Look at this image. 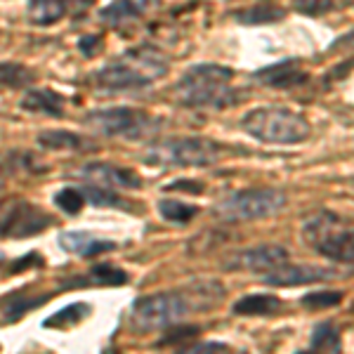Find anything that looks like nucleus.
Instances as JSON below:
<instances>
[{
  "mask_svg": "<svg viewBox=\"0 0 354 354\" xmlns=\"http://www.w3.org/2000/svg\"><path fill=\"white\" fill-rule=\"evenodd\" d=\"M68 10V0H28L26 17L36 26H50L59 21Z\"/></svg>",
  "mask_w": 354,
  "mask_h": 354,
  "instance_id": "21",
  "label": "nucleus"
},
{
  "mask_svg": "<svg viewBox=\"0 0 354 354\" xmlns=\"http://www.w3.org/2000/svg\"><path fill=\"white\" fill-rule=\"evenodd\" d=\"M241 128L243 133L265 145H300L312 133L302 113L281 109V106H260L243 113Z\"/></svg>",
  "mask_w": 354,
  "mask_h": 354,
  "instance_id": "6",
  "label": "nucleus"
},
{
  "mask_svg": "<svg viewBox=\"0 0 354 354\" xmlns=\"http://www.w3.org/2000/svg\"><path fill=\"white\" fill-rule=\"evenodd\" d=\"M225 298V288L218 281H198L192 288L163 290V293L145 295L133 302L130 326L137 333L165 330L194 312H205Z\"/></svg>",
  "mask_w": 354,
  "mask_h": 354,
  "instance_id": "1",
  "label": "nucleus"
},
{
  "mask_svg": "<svg viewBox=\"0 0 354 354\" xmlns=\"http://www.w3.org/2000/svg\"><path fill=\"white\" fill-rule=\"evenodd\" d=\"M158 213L165 222H173V225H187L201 213V208L194 203H185L180 198H161L158 201Z\"/></svg>",
  "mask_w": 354,
  "mask_h": 354,
  "instance_id": "25",
  "label": "nucleus"
},
{
  "mask_svg": "<svg viewBox=\"0 0 354 354\" xmlns=\"http://www.w3.org/2000/svg\"><path fill=\"white\" fill-rule=\"evenodd\" d=\"M31 265H36V267H43V265H45V260L41 258V255L36 253V250H31V253H26V258L15 260V262H12V267H10V274H19V272L28 270V267H31Z\"/></svg>",
  "mask_w": 354,
  "mask_h": 354,
  "instance_id": "33",
  "label": "nucleus"
},
{
  "mask_svg": "<svg viewBox=\"0 0 354 354\" xmlns=\"http://www.w3.org/2000/svg\"><path fill=\"white\" fill-rule=\"evenodd\" d=\"M300 302L302 307H307L312 312L328 310V307H335L342 302V290H312V293L302 295Z\"/></svg>",
  "mask_w": 354,
  "mask_h": 354,
  "instance_id": "27",
  "label": "nucleus"
},
{
  "mask_svg": "<svg viewBox=\"0 0 354 354\" xmlns=\"http://www.w3.org/2000/svg\"><path fill=\"white\" fill-rule=\"evenodd\" d=\"M158 5V0H113L100 12V17L104 21L118 24L125 19H135V17H145L147 12H151Z\"/></svg>",
  "mask_w": 354,
  "mask_h": 354,
  "instance_id": "19",
  "label": "nucleus"
},
{
  "mask_svg": "<svg viewBox=\"0 0 354 354\" xmlns=\"http://www.w3.org/2000/svg\"><path fill=\"white\" fill-rule=\"evenodd\" d=\"M102 354H121V352L113 350V347H104V350H102Z\"/></svg>",
  "mask_w": 354,
  "mask_h": 354,
  "instance_id": "36",
  "label": "nucleus"
},
{
  "mask_svg": "<svg viewBox=\"0 0 354 354\" xmlns=\"http://www.w3.org/2000/svg\"><path fill=\"white\" fill-rule=\"evenodd\" d=\"M286 205V194L267 187L234 192L215 203L213 215L222 222H253L277 215Z\"/></svg>",
  "mask_w": 354,
  "mask_h": 354,
  "instance_id": "7",
  "label": "nucleus"
},
{
  "mask_svg": "<svg viewBox=\"0 0 354 354\" xmlns=\"http://www.w3.org/2000/svg\"><path fill=\"white\" fill-rule=\"evenodd\" d=\"M302 239L310 248L317 250L324 258L340 262V265H352L354 260V236L352 222L333 210H322L314 213L302 225Z\"/></svg>",
  "mask_w": 354,
  "mask_h": 354,
  "instance_id": "5",
  "label": "nucleus"
},
{
  "mask_svg": "<svg viewBox=\"0 0 354 354\" xmlns=\"http://www.w3.org/2000/svg\"><path fill=\"white\" fill-rule=\"evenodd\" d=\"M225 147L205 137H175L153 142L142 153V161L151 168H208L222 158Z\"/></svg>",
  "mask_w": 354,
  "mask_h": 354,
  "instance_id": "4",
  "label": "nucleus"
},
{
  "mask_svg": "<svg viewBox=\"0 0 354 354\" xmlns=\"http://www.w3.org/2000/svg\"><path fill=\"white\" fill-rule=\"evenodd\" d=\"M298 354H307V352H298Z\"/></svg>",
  "mask_w": 354,
  "mask_h": 354,
  "instance_id": "39",
  "label": "nucleus"
},
{
  "mask_svg": "<svg viewBox=\"0 0 354 354\" xmlns=\"http://www.w3.org/2000/svg\"><path fill=\"white\" fill-rule=\"evenodd\" d=\"M90 314H93V307L88 302H73V305H66L64 310L50 314L43 322V328H71L81 324L83 319H88Z\"/></svg>",
  "mask_w": 354,
  "mask_h": 354,
  "instance_id": "24",
  "label": "nucleus"
},
{
  "mask_svg": "<svg viewBox=\"0 0 354 354\" xmlns=\"http://www.w3.org/2000/svg\"><path fill=\"white\" fill-rule=\"evenodd\" d=\"M38 145L43 149H53V151H85L95 147L93 142L71 133V130H43L38 135Z\"/></svg>",
  "mask_w": 354,
  "mask_h": 354,
  "instance_id": "20",
  "label": "nucleus"
},
{
  "mask_svg": "<svg viewBox=\"0 0 354 354\" xmlns=\"http://www.w3.org/2000/svg\"><path fill=\"white\" fill-rule=\"evenodd\" d=\"M36 81V71L19 62H0V88H28Z\"/></svg>",
  "mask_w": 354,
  "mask_h": 354,
  "instance_id": "26",
  "label": "nucleus"
},
{
  "mask_svg": "<svg viewBox=\"0 0 354 354\" xmlns=\"http://www.w3.org/2000/svg\"><path fill=\"white\" fill-rule=\"evenodd\" d=\"M78 50H81L85 57H95L102 50V38L100 36H85L78 41Z\"/></svg>",
  "mask_w": 354,
  "mask_h": 354,
  "instance_id": "34",
  "label": "nucleus"
},
{
  "mask_svg": "<svg viewBox=\"0 0 354 354\" xmlns=\"http://www.w3.org/2000/svg\"><path fill=\"white\" fill-rule=\"evenodd\" d=\"M175 354H245L227 342H194V345H182Z\"/></svg>",
  "mask_w": 354,
  "mask_h": 354,
  "instance_id": "29",
  "label": "nucleus"
},
{
  "mask_svg": "<svg viewBox=\"0 0 354 354\" xmlns=\"http://www.w3.org/2000/svg\"><path fill=\"white\" fill-rule=\"evenodd\" d=\"M55 203L57 208H62V213L66 215H78L81 213V208L85 205V196L81 189H76V187H64L62 192L55 194Z\"/></svg>",
  "mask_w": 354,
  "mask_h": 354,
  "instance_id": "28",
  "label": "nucleus"
},
{
  "mask_svg": "<svg viewBox=\"0 0 354 354\" xmlns=\"http://www.w3.org/2000/svg\"><path fill=\"white\" fill-rule=\"evenodd\" d=\"M57 241L66 253L78 255V258H95V255L109 253V250L116 248V241L100 239L90 232H62Z\"/></svg>",
  "mask_w": 354,
  "mask_h": 354,
  "instance_id": "15",
  "label": "nucleus"
},
{
  "mask_svg": "<svg viewBox=\"0 0 354 354\" xmlns=\"http://www.w3.org/2000/svg\"><path fill=\"white\" fill-rule=\"evenodd\" d=\"M165 330H168V335H165L163 340H158V345H173V342L177 345V342H182V340H187V338H194V335H198V330H201V328H198V326H180L177 330L175 328L173 330L165 328Z\"/></svg>",
  "mask_w": 354,
  "mask_h": 354,
  "instance_id": "32",
  "label": "nucleus"
},
{
  "mask_svg": "<svg viewBox=\"0 0 354 354\" xmlns=\"http://www.w3.org/2000/svg\"><path fill=\"white\" fill-rule=\"evenodd\" d=\"M168 57L161 50L149 48V45H140V48H130L109 62L104 68L95 73V83L100 90L106 93H125V90H142L149 88L151 83L161 81L168 73Z\"/></svg>",
  "mask_w": 354,
  "mask_h": 354,
  "instance_id": "2",
  "label": "nucleus"
},
{
  "mask_svg": "<svg viewBox=\"0 0 354 354\" xmlns=\"http://www.w3.org/2000/svg\"><path fill=\"white\" fill-rule=\"evenodd\" d=\"M253 78L267 88L274 90H290V88H300L310 81V73L300 66L298 59H283L277 64L262 66L253 73Z\"/></svg>",
  "mask_w": 354,
  "mask_h": 354,
  "instance_id": "13",
  "label": "nucleus"
},
{
  "mask_svg": "<svg viewBox=\"0 0 354 354\" xmlns=\"http://www.w3.org/2000/svg\"><path fill=\"white\" fill-rule=\"evenodd\" d=\"M293 8H295V12H300V15L319 17L338 8V0H293Z\"/></svg>",
  "mask_w": 354,
  "mask_h": 354,
  "instance_id": "31",
  "label": "nucleus"
},
{
  "mask_svg": "<svg viewBox=\"0 0 354 354\" xmlns=\"http://www.w3.org/2000/svg\"><path fill=\"white\" fill-rule=\"evenodd\" d=\"M286 310V302L272 293H255L243 295L241 300L234 302L232 312L236 317H277Z\"/></svg>",
  "mask_w": 354,
  "mask_h": 354,
  "instance_id": "17",
  "label": "nucleus"
},
{
  "mask_svg": "<svg viewBox=\"0 0 354 354\" xmlns=\"http://www.w3.org/2000/svg\"><path fill=\"white\" fill-rule=\"evenodd\" d=\"M168 192H180V189H187V192H203V185L201 182H185V180H180V182H173V185H168L165 187Z\"/></svg>",
  "mask_w": 354,
  "mask_h": 354,
  "instance_id": "35",
  "label": "nucleus"
},
{
  "mask_svg": "<svg viewBox=\"0 0 354 354\" xmlns=\"http://www.w3.org/2000/svg\"><path fill=\"white\" fill-rule=\"evenodd\" d=\"M78 180L100 189H140L142 180L128 168H118L113 163H88L78 170Z\"/></svg>",
  "mask_w": 354,
  "mask_h": 354,
  "instance_id": "11",
  "label": "nucleus"
},
{
  "mask_svg": "<svg viewBox=\"0 0 354 354\" xmlns=\"http://www.w3.org/2000/svg\"><path fill=\"white\" fill-rule=\"evenodd\" d=\"M81 192H83L85 201H90L93 205H102V208H109V205H121V208H125V203L111 189H100V187L85 185Z\"/></svg>",
  "mask_w": 354,
  "mask_h": 354,
  "instance_id": "30",
  "label": "nucleus"
},
{
  "mask_svg": "<svg viewBox=\"0 0 354 354\" xmlns=\"http://www.w3.org/2000/svg\"><path fill=\"white\" fill-rule=\"evenodd\" d=\"M283 17H286V10L279 8V5H253V8H245L241 12H234V21L243 26H260L281 21Z\"/></svg>",
  "mask_w": 354,
  "mask_h": 354,
  "instance_id": "23",
  "label": "nucleus"
},
{
  "mask_svg": "<svg viewBox=\"0 0 354 354\" xmlns=\"http://www.w3.org/2000/svg\"><path fill=\"white\" fill-rule=\"evenodd\" d=\"M3 262H5V253L0 250V265H3Z\"/></svg>",
  "mask_w": 354,
  "mask_h": 354,
  "instance_id": "37",
  "label": "nucleus"
},
{
  "mask_svg": "<svg viewBox=\"0 0 354 354\" xmlns=\"http://www.w3.org/2000/svg\"><path fill=\"white\" fill-rule=\"evenodd\" d=\"M128 283V272H123L121 267L113 265H97L93 270H88L85 274H78V277H68L59 283L62 293L73 288H88V286H123Z\"/></svg>",
  "mask_w": 354,
  "mask_h": 354,
  "instance_id": "14",
  "label": "nucleus"
},
{
  "mask_svg": "<svg viewBox=\"0 0 354 354\" xmlns=\"http://www.w3.org/2000/svg\"><path fill=\"white\" fill-rule=\"evenodd\" d=\"M21 109L45 116H62L64 113V97L50 88H33L21 97Z\"/></svg>",
  "mask_w": 354,
  "mask_h": 354,
  "instance_id": "18",
  "label": "nucleus"
},
{
  "mask_svg": "<svg viewBox=\"0 0 354 354\" xmlns=\"http://www.w3.org/2000/svg\"><path fill=\"white\" fill-rule=\"evenodd\" d=\"M50 298H53V293H31V290H12L10 295H5L3 300H0V322L3 324H15L19 322L24 314L33 312L36 307L45 305Z\"/></svg>",
  "mask_w": 354,
  "mask_h": 354,
  "instance_id": "16",
  "label": "nucleus"
},
{
  "mask_svg": "<svg viewBox=\"0 0 354 354\" xmlns=\"http://www.w3.org/2000/svg\"><path fill=\"white\" fill-rule=\"evenodd\" d=\"M338 274L326 267H317V265H279L270 270V274L262 277V283L267 286H307V283H319V281H328L335 279Z\"/></svg>",
  "mask_w": 354,
  "mask_h": 354,
  "instance_id": "12",
  "label": "nucleus"
},
{
  "mask_svg": "<svg viewBox=\"0 0 354 354\" xmlns=\"http://www.w3.org/2000/svg\"><path fill=\"white\" fill-rule=\"evenodd\" d=\"M234 71L222 64H196L187 68L175 85V97L187 109H227L234 106L239 93L234 88Z\"/></svg>",
  "mask_w": 354,
  "mask_h": 354,
  "instance_id": "3",
  "label": "nucleus"
},
{
  "mask_svg": "<svg viewBox=\"0 0 354 354\" xmlns=\"http://www.w3.org/2000/svg\"><path fill=\"white\" fill-rule=\"evenodd\" d=\"M310 354H342L340 330L335 328L333 322L317 324V328L312 330Z\"/></svg>",
  "mask_w": 354,
  "mask_h": 354,
  "instance_id": "22",
  "label": "nucleus"
},
{
  "mask_svg": "<svg viewBox=\"0 0 354 354\" xmlns=\"http://www.w3.org/2000/svg\"><path fill=\"white\" fill-rule=\"evenodd\" d=\"M85 123L95 133L104 137H123V140H142L158 133L161 118L151 116L145 109L133 106H111V109H97L85 116Z\"/></svg>",
  "mask_w": 354,
  "mask_h": 354,
  "instance_id": "8",
  "label": "nucleus"
},
{
  "mask_svg": "<svg viewBox=\"0 0 354 354\" xmlns=\"http://www.w3.org/2000/svg\"><path fill=\"white\" fill-rule=\"evenodd\" d=\"M288 262V250L277 243L253 245V248H243L232 253L225 260L227 270H243V272H270L274 267Z\"/></svg>",
  "mask_w": 354,
  "mask_h": 354,
  "instance_id": "10",
  "label": "nucleus"
},
{
  "mask_svg": "<svg viewBox=\"0 0 354 354\" xmlns=\"http://www.w3.org/2000/svg\"><path fill=\"white\" fill-rule=\"evenodd\" d=\"M53 225V215L26 198L0 201V239H31Z\"/></svg>",
  "mask_w": 354,
  "mask_h": 354,
  "instance_id": "9",
  "label": "nucleus"
},
{
  "mask_svg": "<svg viewBox=\"0 0 354 354\" xmlns=\"http://www.w3.org/2000/svg\"><path fill=\"white\" fill-rule=\"evenodd\" d=\"M38 354H53V352H38Z\"/></svg>",
  "mask_w": 354,
  "mask_h": 354,
  "instance_id": "38",
  "label": "nucleus"
}]
</instances>
